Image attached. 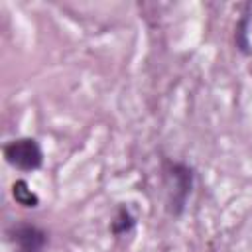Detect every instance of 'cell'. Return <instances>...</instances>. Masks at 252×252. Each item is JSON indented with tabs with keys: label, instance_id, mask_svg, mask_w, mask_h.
Wrapping results in <instances>:
<instances>
[{
	"label": "cell",
	"instance_id": "obj_1",
	"mask_svg": "<svg viewBox=\"0 0 252 252\" xmlns=\"http://www.w3.org/2000/svg\"><path fill=\"white\" fill-rule=\"evenodd\" d=\"M161 173H163V189H165V209L171 217H179L185 211L187 199L191 197L193 191V181H195L193 167L163 158Z\"/></svg>",
	"mask_w": 252,
	"mask_h": 252
},
{
	"label": "cell",
	"instance_id": "obj_2",
	"mask_svg": "<svg viewBox=\"0 0 252 252\" xmlns=\"http://www.w3.org/2000/svg\"><path fill=\"white\" fill-rule=\"evenodd\" d=\"M2 156L8 165L18 171H37L43 165V150L32 136L14 138L4 144Z\"/></svg>",
	"mask_w": 252,
	"mask_h": 252
},
{
	"label": "cell",
	"instance_id": "obj_3",
	"mask_svg": "<svg viewBox=\"0 0 252 252\" xmlns=\"http://www.w3.org/2000/svg\"><path fill=\"white\" fill-rule=\"evenodd\" d=\"M8 238L18 252H43L49 242V236L41 226L26 220L12 224L8 228Z\"/></svg>",
	"mask_w": 252,
	"mask_h": 252
},
{
	"label": "cell",
	"instance_id": "obj_4",
	"mask_svg": "<svg viewBox=\"0 0 252 252\" xmlns=\"http://www.w3.org/2000/svg\"><path fill=\"white\" fill-rule=\"evenodd\" d=\"M136 226V217L130 213V209L126 205H118L114 217L110 219V234L114 236H122L126 232H130Z\"/></svg>",
	"mask_w": 252,
	"mask_h": 252
},
{
	"label": "cell",
	"instance_id": "obj_5",
	"mask_svg": "<svg viewBox=\"0 0 252 252\" xmlns=\"http://www.w3.org/2000/svg\"><path fill=\"white\" fill-rule=\"evenodd\" d=\"M12 197L18 205H22L26 209H35L39 205V197L30 189L26 179H16L12 183Z\"/></svg>",
	"mask_w": 252,
	"mask_h": 252
},
{
	"label": "cell",
	"instance_id": "obj_6",
	"mask_svg": "<svg viewBox=\"0 0 252 252\" xmlns=\"http://www.w3.org/2000/svg\"><path fill=\"white\" fill-rule=\"evenodd\" d=\"M248 22H250V16L248 14H242L236 22V28H234V43L238 47L240 53L244 55H250L252 49H250V41H248Z\"/></svg>",
	"mask_w": 252,
	"mask_h": 252
}]
</instances>
